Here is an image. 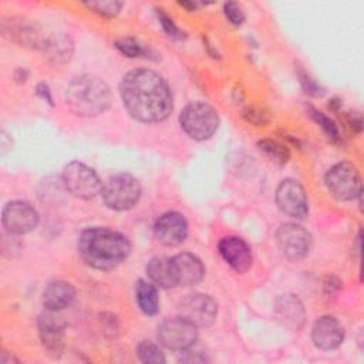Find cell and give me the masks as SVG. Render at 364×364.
<instances>
[{
  "mask_svg": "<svg viewBox=\"0 0 364 364\" xmlns=\"http://www.w3.org/2000/svg\"><path fill=\"white\" fill-rule=\"evenodd\" d=\"M119 95L128 114L139 122H161L173 109L168 82L148 68H135L127 73L119 82Z\"/></svg>",
  "mask_w": 364,
  "mask_h": 364,
  "instance_id": "6da1fadb",
  "label": "cell"
},
{
  "mask_svg": "<svg viewBox=\"0 0 364 364\" xmlns=\"http://www.w3.org/2000/svg\"><path fill=\"white\" fill-rule=\"evenodd\" d=\"M78 255L97 270H112L129 256L131 243L119 232L108 228L85 229L78 237Z\"/></svg>",
  "mask_w": 364,
  "mask_h": 364,
  "instance_id": "7a4b0ae2",
  "label": "cell"
},
{
  "mask_svg": "<svg viewBox=\"0 0 364 364\" xmlns=\"http://www.w3.org/2000/svg\"><path fill=\"white\" fill-rule=\"evenodd\" d=\"M111 101L108 84L91 74L73 78L65 90V104L78 117H98L109 108Z\"/></svg>",
  "mask_w": 364,
  "mask_h": 364,
  "instance_id": "3957f363",
  "label": "cell"
},
{
  "mask_svg": "<svg viewBox=\"0 0 364 364\" xmlns=\"http://www.w3.org/2000/svg\"><path fill=\"white\" fill-rule=\"evenodd\" d=\"M183 132L195 141L209 139L219 127V115L213 107L202 101H193L183 107L179 114Z\"/></svg>",
  "mask_w": 364,
  "mask_h": 364,
  "instance_id": "277c9868",
  "label": "cell"
},
{
  "mask_svg": "<svg viewBox=\"0 0 364 364\" xmlns=\"http://www.w3.org/2000/svg\"><path fill=\"white\" fill-rule=\"evenodd\" d=\"M101 195L107 208L112 210H128L139 202L142 188L135 176L121 172L105 181Z\"/></svg>",
  "mask_w": 364,
  "mask_h": 364,
  "instance_id": "5b68a950",
  "label": "cell"
},
{
  "mask_svg": "<svg viewBox=\"0 0 364 364\" xmlns=\"http://www.w3.org/2000/svg\"><path fill=\"white\" fill-rule=\"evenodd\" d=\"M61 179L65 189L78 199H92L101 193L102 189V183L97 172L78 161L68 162L63 168Z\"/></svg>",
  "mask_w": 364,
  "mask_h": 364,
  "instance_id": "8992f818",
  "label": "cell"
},
{
  "mask_svg": "<svg viewBox=\"0 0 364 364\" xmlns=\"http://www.w3.org/2000/svg\"><path fill=\"white\" fill-rule=\"evenodd\" d=\"M324 182L330 193L338 200H353L363 193L358 169L347 161L333 165L327 171Z\"/></svg>",
  "mask_w": 364,
  "mask_h": 364,
  "instance_id": "52a82bcc",
  "label": "cell"
},
{
  "mask_svg": "<svg viewBox=\"0 0 364 364\" xmlns=\"http://www.w3.org/2000/svg\"><path fill=\"white\" fill-rule=\"evenodd\" d=\"M156 336L164 347L173 351H185L196 343L198 326L179 314L161 321Z\"/></svg>",
  "mask_w": 364,
  "mask_h": 364,
  "instance_id": "ba28073f",
  "label": "cell"
},
{
  "mask_svg": "<svg viewBox=\"0 0 364 364\" xmlns=\"http://www.w3.org/2000/svg\"><path fill=\"white\" fill-rule=\"evenodd\" d=\"M38 336L43 348L51 358H60L64 353V331L65 320L57 310L47 309L38 316L37 320Z\"/></svg>",
  "mask_w": 364,
  "mask_h": 364,
  "instance_id": "9c48e42d",
  "label": "cell"
},
{
  "mask_svg": "<svg viewBox=\"0 0 364 364\" xmlns=\"http://www.w3.org/2000/svg\"><path fill=\"white\" fill-rule=\"evenodd\" d=\"M1 34L20 47L44 50L48 36L41 27L27 18L9 17L1 21Z\"/></svg>",
  "mask_w": 364,
  "mask_h": 364,
  "instance_id": "30bf717a",
  "label": "cell"
},
{
  "mask_svg": "<svg viewBox=\"0 0 364 364\" xmlns=\"http://www.w3.org/2000/svg\"><path fill=\"white\" fill-rule=\"evenodd\" d=\"M280 253L290 262L303 260L311 249L310 233L297 223H283L276 232Z\"/></svg>",
  "mask_w": 364,
  "mask_h": 364,
  "instance_id": "8fae6325",
  "label": "cell"
},
{
  "mask_svg": "<svg viewBox=\"0 0 364 364\" xmlns=\"http://www.w3.org/2000/svg\"><path fill=\"white\" fill-rule=\"evenodd\" d=\"M1 223L10 235H26L38 225V213L28 202H7L1 212Z\"/></svg>",
  "mask_w": 364,
  "mask_h": 364,
  "instance_id": "7c38bea8",
  "label": "cell"
},
{
  "mask_svg": "<svg viewBox=\"0 0 364 364\" xmlns=\"http://www.w3.org/2000/svg\"><path fill=\"white\" fill-rule=\"evenodd\" d=\"M276 205L287 216L303 219L309 213L304 188L294 179H283L276 189Z\"/></svg>",
  "mask_w": 364,
  "mask_h": 364,
  "instance_id": "4fadbf2b",
  "label": "cell"
},
{
  "mask_svg": "<svg viewBox=\"0 0 364 364\" xmlns=\"http://www.w3.org/2000/svg\"><path fill=\"white\" fill-rule=\"evenodd\" d=\"M179 311L181 316L191 320L195 326H198V328L209 327L216 320L218 304L208 294L193 293L182 299L179 303Z\"/></svg>",
  "mask_w": 364,
  "mask_h": 364,
  "instance_id": "5bb4252c",
  "label": "cell"
},
{
  "mask_svg": "<svg viewBox=\"0 0 364 364\" xmlns=\"http://www.w3.org/2000/svg\"><path fill=\"white\" fill-rule=\"evenodd\" d=\"M154 233L159 243L165 246H178L188 236V222L179 212H166L156 219Z\"/></svg>",
  "mask_w": 364,
  "mask_h": 364,
  "instance_id": "9a60e30c",
  "label": "cell"
},
{
  "mask_svg": "<svg viewBox=\"0 0 364 364\" xmlns=\"http://www.w3.org/2000/svg\"><path fill=\"white\" fill-rule=\"evenodd\" d=\"M222 259L237 273H246L252 266V250L249 245L237 236H225L218 243Z\"/></svg>",
  "mask_w": 364,
  "mask_h": 364,
  "instance_id": "2e32d148",
  "label": "cell"
},
{
  "mask_svg": "<svg viewBox=\"0 0 364 364\" xmlns=\"http://www.w3.org/2000/svg\"><path fill=\"white\" fill-rule=\"evenodd\" d=\"M169 259L176 286H195L203 279L205 267L198 256L182 252Z\"/></svg>",
  "mask_w": 364,
  "mask_h": 364,
  "instance_id": "e0dca14e",
  "label": "cell"
},
{
  "mask_svg": "<svg viewBox=\"0 0 364 364\" xmlns=\"http://www.w3.org/2000/svg\"><path fill=\"white\" fill-rule=\"evenodd\" d=\"M343 324L334 316H323L316 320L311 328V340L320 350H334L344 340Z\"/></svg>",
  "mask_w": 364,
  "mask_h": 364,
  "instance_id": "ac0fdd59",
  "label": "cell"
},
{
  "mask_svg": "<svg viewBox=\"0 0 364 364\" xmlns=\"http://www.w3.org/2000/svg\"><path fill=\"white\" fill-rule=\"evenodd\" d=\"M75 299V289L71 283L64 280H54L47 284L43 291V304L50 310H63L68 307Z\"/></svg>",
  "mask_w": 364,
  "mask_h": 364,
  "instance_id": "d6986e66",
  "label": "cell"
},
{
  "mask_svg": "<svg viewBox=\"0 0 364 364\" xmlns=\"http://www.w3.org/2000/svg\"><path fill=\"white\" fill-rule=\"evenodd\" d=\"M276 314L277 318L291 327L300 328L304 323V309L301 301L293 294H283L276 301Z\"/></svg>",
  "mask_w": 364,
  "mask_h": 364,
  "instance_id": "ffe728a7",
  "label": "cell"
},
{
  "mask_svg": "<svg viewBox=\"0 0 364 364\" xmlns=\"http://www.w3.org/2000/svg\"><path fill=\"white\" fill-rule=\"evenodd\" d=\"M43 51L50 64L63 65L71 60L74 53V43L71 37L65 33L53 34L48 36V40Z\"/></svg>",
  "mask_w": 364,
  "mask_h": 364,
  "instance_id": "44dd1931",
  "label": "cell"
},
{
  "mask_svg": "<svg viewBox=\"0 0 364 364\" xmlns=\"http://www.w3.org/2000/svg\"><path fill=\"white\" fill-rule=\"evenodd\" d=\"M146 274L151 279V282L155 286H159L162 289H172L176 287L172 267H171V259L164 256H155L152 257L146 264Z\"/></svg>",
  "mask_w": 364,
  "mask_h": 364,
  "instance_id": "7402d4cb",
  "label": "cell"
},
{
  "mask_svg": "<svg viewBox=\"0 0 364 364\" xmlns=\"http://www.w3.org/2000/svg\"><path fill=\"white\" fill-rule=\"evenodd\" d=\"M135 299L139 310L146 316H154L159 310V297L154 283L138 280L135 286Z\"/></svg>",
  "mask_w": 364,
  "mask_h": 364,
  "instance_id": "603a6c76",
  "label": "cell"
},
{
  "mask_svg": "<svg viewBox=\"0 0 364 364\" xmlns=\"http://www.w3.org/2000/svg\"><path fill=\"white\" fill-rule=\"evenodd\" d=\"M309 117L321 128V131L324 132V135L334 144H341L343 138H341V132L337 127V124L330 118L327 117L326 114H323L321 111L313 108V107H307L306 108Z\"/></svg>",
  "mask_w": 364,
  "mask_h": 364,
  "instance_id": "cb8c5ba5",
  "label": "cell"
},
{
  "mask_svg": "<svg viewBox=\"0 0 364 364\" xmlns=\"http://www.w3.org/2000/svg\"><path fill=\"white\" fill-rule=\"evenodd\" d=\"M257 148L260 152H263L267 158H270L272 161L280 164V165H284L289 159H290V151L286 145L280 144L279 141H274V139H269V138H264V139H260L257 141Z\"/></svg>",
  "mask_w": 364,
  "mask_h": 364,
  "instance_id": "d4e9b609",
  "label": "cell"
},
{
  "mask_svg": "<svg viewBox=\"0 0 364 364\" xmlns=\"http://www.w3.org/2000/svg\"><path fill=\"white\" fill-rule=\"evenodd\" d=\"M136 355L139 361L146 363V364H164L165 355L162 350L152 341H141L136 347Z\"/></svg>",
  "mask_w": 364,
  "mask_h": 364,
  "instance_id": "484cf974",
  "label": "cell"
},
{
  "mask_svg": "<svg viewBox=\"0 0 364 364\" xmlns=\"http://www.w3.org/2000/svg\"><path fill=\"white\" fill-rule=\"evenodd\" d=\"M84 6L88 10L97 13L98 16H102V17H107V18H112V17H115L121 11L124 3L118 1V0H107V1H101L100 0V1H85Z\"/></svg>",
  "mask_w": 364,
  "mask_h": 364,
  "instance_id": "4316f807",
  "label": "cell"
},
{
  "mask_svg": "<svg viewBox=\"0 0 364 364\" xmlns=\"http://www.w3.org/2000/svg\"><path fill=\"white\" fill-rule=\"evenodd\" d=\"M242 117L255 127H264L270 122L272 115L270 112L259 105H246L242 109Z\"/></svg>",
  "mask_w": 364,
  "mask_h": 364,
  "instance_id": "83f0119b",
  "label": "cell"
},
{
  "mask_svg": "<svg viewBox=\"0 0 364 364\" xmlns=\"http://www.w3.org/2000/svg\"><path fill=\"white\" fill-rule=\"evenodd\" d=\"M115 48L128 58H138L148 54V50L135 38H121L115 41Z\"/></svg>",
  "mask_w": 364,
  "mask_h": 364,
  "instance_id": "f1b7e54d",
  "label": "cell"
},
{
  "mask_svg": "<svg viewBox=\"0 0 364 364\" xmlns=\"http://www.w3.org/2000/svg\"><path fill=\"white\" fill-rule=\"evenodd\" d=\"M297 78H299V82L303 88V91L310 95V97H314V98H320L326 94V88L317 82L309 73H306L304 70L301 68H297Z\"/></svg>",
  "mask_w": 364,
  "mask_h": 364,
  "instance_id": "f546056e",
  "label": "cell"
},
{
  "mask_svg": "<svg viewBox=\"0 0 364 364\" xmlns=\"http://www.w3.org/2000/svg\"><path fill=\"white\" fill-rule=\"evenodd\" d=\"M155 13H156V17H158V21L162 27V30L166 33V36L175 38V40H183L186 36L185 33L173 23V20L165 13V10L162 9H155Z\"/></svg>",
  "mask_w": 364,
  "mask_h": 364,
  "instance_id": "4dcf8cb0",
  "label": "cell"
},
{
  "mask_svg": "<svg viewBox=\"0 0 364 364\" xmlns=\"http://www.w3.org/2000/svg\"><path fill=\"white\" fill-rule=\"evenodd\" d=\"M223 13H225V17L229 20V23L235 27H240L245 21V13H243L242 7L235 1L225 3Z\"/></svg>",
  "mask_w": 364,
  "mask_h": 364,
  "instance_id": "1f68e13d",
  "label": "cell"
},
{
  "mask_svg": "<svg viewBox=\"0 0 364 364\" xmlns=\"http://www.w3.org/2000/svg\"><path fill=\"white\" fill-rule=\"evenodd\" d=\"M346 121L354 132L363 131V115L358 111H350L346 114Z\"/></svg>",
  "mask_w": 364,
  "mask_h": 364,
  "instance_id": "d6a6232c",
  "label": "cell"
},
{
  "mask_svg": "<svg viewBox=\"0 0 364 364\" xmlns=\"http://www.w3.org/2000/svg\"><path fill=\"white\" fill-rule=\"evenodd\" d=\"M36 95L38 98H41L44 102H47L50 107H54V100H53L50 87L46 82H38L36 85Z\"/></svg>",
  "mask_w": 364,
  "mask_h": 364,
  "instance_id": "836d02e7",
  "label": "cell"
},
{
  "mask_svg": "<svg viewBox=\"0 0 364 364\" xmlns=\"http://www.w3.org/2000/svg\"><path fill=\"white\" fill-rule=\"evenodd\" d=\"M340 286H341V282L337 277L328 276V277H326V282H324V291L327 296H333L338 291Z\"/></svg>",
  "mask_w": 364,
  "mask_h": 364,
  "instance_id": "e575fe53",
  "label": "cell"
},
{
  "mask_svg": "<svg viewBox=\"0 0 364 364\" xmlns=\"http://www.w3.org/2000/svg\"><path fill=\"white\" fill-rule=\"evenodd\" d=\"M11 145H13L11 136L6 131H1L0 132V154L6 155L11 149Z\"/></svg>",
  "mask_w": 364,
  "mask_h": 364,
  "instance_id": "d590c367",
  "label": "cell"
},
{
  "mask_svg": "<svg viewBox=\"0 0 364 364\" xmlns=\"http://www.w3.org/2000/svg\"><path fill=\"white\" fill-rule=\"evenodd\" d=\"M27 78H28V71H27L26 68H21V67L16 68V71H14V80H16L18 84H24V82L27 81Z\"/></svg>",
  "mask_w": 364,
  "mask_h": 364,
  "instance_id": "8d00e7d4",
  "label": "cell"
},
{
  "mask_svg": "<svg viewBox=\"0 0 364 364\" xmlns=\"http://www.w3.org/2000/svg\"><path fill=\"white\" fill-rule=\"evenodd\" d=\"M0 363L1 364H11V363H18V358L10 355L7 351H1L0 354Z\"/></svg>",
  "mask_w": 364,
  "mask_h": 364,
  "instance_id": "74e56055",
  "label": "cell"
},
{
  "mask_svg": "<svg viewBox=\"0 0 364 364\" xmlns=\"http://www.w3.org/2000/svg\"><path fill=\"white\" fill-rule=\"evenodd\" d=\"M178 4L183 9H186L188 11H195L199 7V3H196V1H178Z\"/></svg>",
  "mask_w": 364,
  "mask_h": 364,
  "instance_id": "f35d334b",
  "label": "cell"
},
{
  "mask_svg": "<svg viewBox=\"0 0 364 364\" xmlns=\"http://www.w3.org/2000/svg\"><path fill=\"white\" fill-rule=\"evenodd\" d=\"M340 107H341V100H340L338 97H334V98H331V100L328 101V108H330L331 111L338 112Z\"/></svg>",
  "mask_w": 364,
  "mask_h": 364,
  "instance_id": "ab89813d",
  "label": "cell"
}]
</instances>
